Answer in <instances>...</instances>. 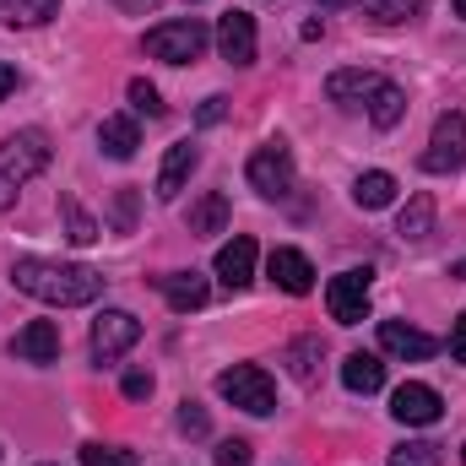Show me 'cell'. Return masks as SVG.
Listing matches in <instances>:
<instances>
[{
	"label": "cell",
	"instance_id": "6da1fadb",
	"mask_svg": "<svg viewBox=\"0 0 466 466\" xmlns=\"http://www.w3.org/2000/svg\"><path fill=\"white\" fill-rule=\"evenodd\" d=\"M11 282L38 299V304H55V309H82L104 293V277L93 266H71V260H44V255H22L11 266Z\"/></svg>",
	"mask_w": 466,
	"mask_h": 466
},
{
	"label": "cell",
	"instance_id": "7a4b0ae2",
	"mask_svg": "<svg viewBox=\"0 0 466 466\" xmlns=\"http://www.w3.org/2000/svg\"><path fill=\"white\" fill-rule=\"evenodd\" d=\"M49 157H55V147H49V130H38V125L0 141V212L16 207V196L49 168Z\"/></svg>",
	"mask_w": 466,
	"mask_h": 466
},
{
	"label": "cell",
	"instance_id": "3957f363",
	"mask_svg": "<svg viewBox=\"0 0 466 466\" xmlns=\"http://www.w3.org/2000/svg\"><path fill=\"white\" fill-rule=\"evenodd\" d=\"M207 44H212V33H207L201 16L157 22V27H147V38H141V49H147L152 60H163V66H190V60H201Z\"/></svg>",
	"mask_w": 466,
	"mask_h": 466
},
{
	"label": "cell",
	"instance_id": "277c9868",
	"mask_svg": "<svg viewBox=\"0 0 466 466\" xmlns=\"http://www.w3.org/2000/svg\"><path fill=\"white\" fill-rule=\"evenodd\" d=\"M218 396L233 401L238 412H249V418L277 412V385H271V374L260 363H233V369H223L218 374Z\"/></svg>",
	"mask_w": 466,
	"mask_h": 466
},
{
	"label": "cell",
	"instance_id": "5b68a950",
	"mask_svg": "<svg viewBox=\"0 0 466 466\" xmlns=\"http://www.w3.org/2000/svg\"><path fill=\"white\" fill-rule=\"evenodd\" d=\"M244 179H249L255 196L282 201V196L293 190V152H288V141H266V147H255L249 163H244Z\"/></svg>",
	"mask_w": 466,
	"mask_h": 466
},
{
	"label": "cell",
	"instance_id": "8992f818",
	"mask_svg": "<svg viewBox=\"0 0 466 466\" xmlns=\"http://www.w3.org/2000/svg\"><path fill=\"white\" fill-rule=\"evenodd\" d=\"M423 174H456L466 168V115H440L434 119V136H429V147H423Z\"/></svg>",
	"mask_w": 466,
	"mask_h": 466
},
{
	"label": "cell",
	"instance_id": "52a82bcc",
	"mask_svg": "<svg viewBox=\"0 0 466 466\" xmlns=\"http://www.w3.org/2000/svg\"><path fill=\"white\" fill-rule=\"evenodd\" d=\"M390 418H396V423H407V429H434V423L445 418V401H440V390H434V385L407 380V385H396V390H390Z\"/></svg>",
	"mask_w": 466,
	"mask_h": 466
},
{
	"label": "cell",
	"instance_id": "ba28073f",
	"mask_svg": "<svg viewBox=\"0 0 466 466\" xmlns=\"http://www.w3.org/2000/svg\"><path fill=\"white\" fill-rule=\"evenodd\" d=\"M136 342H141V320H136L130 309H104V315L93 320V358H98V363L125 358Z\"/></svg>",
	"mask_w": 466,
	"mask_h": 466
},
{
	"label": "cell",
	"instance_id": "9c48e42d",
	"mask_svg": "<svg viewBox=\"0 0 466 466\" xmlns=\"http://www.w3.org/2000/svg\"><path fill=\"white\" fill-rule=\"evenodd\" d=\"M326 309H331V320L337 326H358V320H369V271H342V277H331V288H326Z\"/></svg>",
	"mask_w": 466,
	"mask_h": 466
},
{
	"label": "cell",
	"instance_id": "30bf717a",
	"mask_svg": "<svg viewBox=\"0 0 466 466\" xmlns=\"http://www.w3.org/2000/svg\"><path fill=\"white\" fill-rule=\"evenodd\" d=\"M255 49H260V33H255V16L249 11H228L218 22V55L228 66H255Z\"/></svg>",
	"mask_w": 466,
	"mask_h": 466
},
{
	"label": "cell",
	"instance_id": "8fae6325",
	"mask_svg": "<svg viewBox=\"0 0 466 466\" xmlns=\"http://www.w3.org/2000/svg\"><path fill=\"white\" fill-rule=\"evenodd\" d=\"M380 352L407 358V363H423V358H434V352H440V342H434L429 331L407 326V320H380Z\"/></svg>",
	"mask_w": 466,
	"mask_h": 466
},
{
	"label": "cell",
	"instance_id": "7c38bea8",
	"mask_svg": "<svg viewBox=\"0 0 466 466\" xmlns=\"http://www.w3.org/2000/svg\"><path fill=\"white\" fill-rule=\"evenodd\" d=\"M266 271H271V282L282 288V293H293V299H304L309 288H315V266H309V255L304 249H271V260H266Z\"/></svg>",
	"mask_w": 466,
	"mask_h": 466
},
{
	"label": "cell",
	"instance_id": "4fadbf2b",
	"mask_svg": "<svg viewBox=\"0 0 466 466\" xmlns=\"http://www.w3.org/2000/svg\"><path fill=\"white\" fill-rule=\"evenodd\" d=\"M157 293L168 299V309H174V315H190V309H207L212 282H207L201 271H168V277H157Z\"/></svg>",
	"mask_w": 466,
	"mask_h": 466
},
{
	"label": "cell",
	"instance_id": "5bb4252c",
	"mask_svg": "<svg viewBox=\"0 0 466 466\" xmlns=\"http://www.w3.org/2000/svg\"><path fill=\"white\" fill-rule=\"evenodd\" d=\"M11 352L22 363H55L60 358V326L55 320H27L16 337H11Z\"/></svg>",
	"mask_w": 466,
	"mask_h": 466
},
{
	"label": "cell",
	"instance_id": "9a60e30c",
	"mask_svg": "<svg viewBox=\"0 0 466 466\" xmlns=\"http://www.w3.org/2000/svg\"><path fill=\"white\" fill-rule=\"evenodd\" d=\"M196 163H201V152H196L190 141H174V147L163 152V168H157V201H179V190H185V179L196 174Z\"/></svg>",
	"mask_w": 466,
	"mask_h": 466
},
{
	"label": "cell",
	"instance_id": "2e32d148",
	"mask_svg": "<svg viewBox=\"0 0 466 466\" xmlns=\"http://www.w3.org/2000/svg\"><path fill=\"white\" fill-rule=\"evenodd\" d=\"M255 238L249 233H238V238H228L223 249H218V277H223V288H244L249 277H255Z\"/></svg>",
	"mask_w": 466,
	"mask_h": 466
},
{
	"label": "cell",
	"instance_id": "e0dca14e",
	"mask_svg": "<svg viewBox=\"0 0 466 466\" xmlns=\"http://www.w3.org/2000/svg\"><path fill=\"white\" fill-rule=\"evenodd\" d=\"M380 82H385L380 71H331V76H326V98L342 104V109H352V104H369V93H374Z\"/></svg>",
	"mask_w": 466,
	"mask_h": 466
},
{
	"label": "cell",
	"instance_id": "ac0fdd59",
	"mask_svg": "<svg viewBox=\"0 0 466 466\" xmlns=\"http://www.w3.org/2000/svg\"><path fill=\"white\" fill-rule=\"evenodd\" d=\"M98 147H104L115 163H130V157H136V147H141L136 119H130V115H109L104 125H98Z\"/></svg>",
	"mask_w": 466,
	"mask_h": 466
},
{
	"label": "cell",
	"instance_id": "d6986e66",
	"mask_svg": "<svg viewBox=\"0 0 466 466\" xmlns=\"http://www.w3.org/2000/svg\"><path fill=\"white\" fill-rule=\"evenodd\" d=\"M342 385H348L352 396H374L385 385V363L374 352H348L342 358Z\"/></svg>",
	"mask_w": 466,
	"mask_h": 466
},
{
	"label": "cell",
	"instance_id": "ffe728a7",
	"mask_svg": "<svg viewBox=\"0 0 466 466\" xmlns=\"http://www.w3.org/2000/svg\"><path fill=\"white\" fill-rule=\"evenodd\" d=\"M352 201H358L363 212H385V207L396 201V174H385V168L358 174V179H352Z\"/></svg>",
	"mask_w": 466,
	"mask_h": 466
},
{
	"label": "cell",
	"instance_id": "44dd1931",
	"mask_svg": "<svg viewBox=\"0 0 466 466\" xmlns=\"http://www.w3.org/2000/svg\"><path fill=\"white\" fill-rule=\"evenodd\" d=\"M401 115H407V93H401L396 82H380V87L369 93V119H374L380 130H396Z\"/></svg>",
	"mask_w": 466,
	"mask_h": 466
},
{
	"label": "cell",
	"instance_id": "7402d4cb",
	"mask_svg": "<svg viewBox=\"0 0 466 466\" xmlns=\"http://www.w3.org/2000/svg\"><path fill=\"white\" fill-rule=\"evenodd\" d=\"M396 233H401V238H429V233H434V196H429V190H418V196L401 207Z\"/></svg>",
	"mask_w": 466,
	"mask_h": 466
},
{
	"label": "cell",
	"instance_id": "603a6c76",
	"mask_svg": "<svg viewBox=\"0 0 466 466\" xmlns=\"http://www.w3.org/2000/svg\"><path fill=\"white\" fill-rule=\"evenodd\" d=\"M223 228H228V196L223 190H207L190 207V233H223Z\"/></svg>",
	"mask_w": 466,
	"mask_h": 466
},
{
	"label": "cell",
	"instance_id": "cb8c5ba5",
	"mask_svg": "<svg viewBox=\"0 0 466 466\" xmlns=\"http://www.w3.org/2000/svg\"><path fill=\"white\" fill-rule=\"evenodd\" d=\"M60 11V0H0V22L5 27H38Z\"/></svg>",
	"mask_w": 466,
	"mask_h": 466
},
{
	"label": "cell",
	"instance_id": "d4e9b609",
	"mask_svg": "<svg viewBox=\"0 0 466 466\" xmlns=\"http://www.w3.org/2000/svg\"><path fill=\"white\" fill-rule=\"evenodd\" d=\"M320 358H326V348H320V337H299V342L288 348V363H293V380H299V385H315V374H320L315 363H320Z\"/></svg>",
	"mask_w": 466,
	"mask_h": 466
},
{
	"label": "cell",
	"instance_id": "484cf974",
	"mask_svg": "<svg viewBox=\"0 0 466 466\" xmlns=\"http://www.w3.org/2000/svg\"><path fill=\"white\" fill-rule=\"evenodd\" d=\"M60 218H66V238H71V244H93V238H98V223L82 212V201H76L71 190L60 196Z\"/></svg>",
	"mask_w": 466,
	"mask_h": 466
},
{
	"label": "cell",
	"instance_id": "4316f807",
	"mask_svg": "<svg viewBox=\"0 0 466 466\" xmlns=\"http://www.w3.org/2000/svg\"><path fill=\"white\" fill-rule=\"evenodd\" d=\"M363 11H369L374 22L396 27V22H412V16H423V11H429V0H363Z\"/></svg>",
	"mask_w": 466,
	"mask_h": 466
},
{
	"label": "cell",
	"instance_id": "83f0119b",
	"mask_svg": "<svg viewBox=\"0 0 466 466\" xmlns=\"http://www.w3.org/2000/svg\"><path fill=\"white\" fill-rule=\"evenodd\" d=\"M125 93H130V109H136V115H147V119H163V115H168L163 93H157V87H152L147 76H136V82H130Z\"/></svg>",
	"mask_w": 466,
	"mask_h": 466
},
{
	"label": "cell",
	"instance_id": "f1b7e54d",
	"mask_svg": "<svg viewBox=\"0 0 466 466\" xmlns=\"http://www.w3.org/2000/svg\"><path fill=\"white\" fill-rule=\"evenodd\" d=\"M390 466H440V445H429V440H407V445L390 451Z\"/></svg>",
	"mask_w": 466,
	"mask_h": 466
},
{
	"label": "cell",
	"instance_id": "f546056e",
	"mask_svg": "<svg viewBox=\"0 0 466 466\" xmlns=\"http://www.w3.org/2000/svg\"><path fill=\"white\" fill-rule=\"evenodd\" d=\"M179 434H190V440H207L212 434V418H207L201 401H179Z\"/></svg>",
	"mask_w": 466,
	"mask_h": 466
},
{
	"label": "cell",
	"instance_id": "4dcf8cb0",
	"mask_svg": "<svg viewBox=\"0 0 466 466\" xmlns=\"http://www.w3.org/2000/svg\"><path fill=\"white\" fill-rule=\"evenodd\" d=\"M82 466H136V456L130 451H119V445H82Z\"/></svg>",
	"mask_w": 466,
	"mask_h": 466
},
{
	"label": "cell",
	"instance_id": "1f68e13d",
	"mask_svg": "<svg viewBox=\"0 0 466 466\" xmlns=\"http://www.w3.org/2000/svg\"><path fill=\"white\" fill-rule=\"evenodd\" d=\"M249 461H255L249 440H223V445H218V466H249Z\"/></svg>",
	"mask_w": 466,
	"mask_h": 466
},
{
	"label": "cell",
	"instance_id": "d6a6232c",
	"mask_svg": "<svg viewBox=\"0 0 466 466\" xmlns=\"http://www.w3.org/2000/svg\"><path fill=\"white\" fill-rule=\"evenodd\" d=\"M119 390H125L130 401H147V396H152V374H147V369H130V374L119 380Z\"/></svg>",
	"mask_w": 466,
	"mask_h": 466
},
{
	"label": "cell",
	"instance_id": "836d02e7",
	"mask_svg": "<svg viewBox=\"0 0 466 466\" xmlns=\"http://www.w3.org/2000/svg\"><path fill=\"white\" fill-rule=\"evenodd\" d=\"M223 119H228V98H223V93H212V98L196 109V125H201V130H207V125H223Z\"/></svg>",
	"mask_w": 466,
	"mask_h": 466
},
{
	"label": "cell",
	"instance_id": "e575fe53",
	"mask_svg": "<svg viewBox=\"0 0 466 466\" xmlns=\"http://www.w3.org/2000/svg\"><path fill=\"white\" fill-rule=\"evenodd\" d=\"M115 228L119 233L136 228V190H119V196H115Z\"/></svg>",
	"mask_w": 466,
	"mask_h": 466
},
{
	"label": "cell",
	"instance_id": "d590c367",
	"mask_svg": "<svg viewBox=\"0 0 466 466\" xmlns=\"http://www.w3.org/2000/svg\"><path fill=\"white\" fill-rule=\"evenodd\" d=\"M451 363H466V315L451 320Z\"/></svg>",
	"mask_w": 466,
	"mask_h": 466
},
{
	"label": "cell",
	"instance_id": "8d00e7d4",
	"mask_svg": "<svg viewBox=\"0 0 466 466\" xmlns=\"http://www.w3.org/2000/svg\"><path fill=\"white\" fill-rule=\"evenodd\" d=\"M16 82H22V76H16V66H11V60H0V104L16 93Z\"/></svg>",
	"mask_w": 466,
	"mask_h": 466
},
{
	"label": "cell",
	"instance_id": "74e56055",
	"mask_svg": "<svg viewBox=\"0 0 466 466\" xmlns=\"http://www.w3.org/2000/svg\"><path fill=\"white\" fill-rule=\"evenodd\" d=\"M451 277H456V282H466V260H456V266H451Z\"/></svg>",
	"mask_w": 466,
	"mask_h": 466
},
{
	"label": "cell",
	"instance_id": "f35d334b",
	"mask_svg": "<svg viewBox=\"0 0 466 466\" xmlns=\"http://www.w3.org/2000/svg\"><path fill=\"white\" fill-rule=\"evenodd\" d=\"M451 5H456V16H466V0H451Z\"/></svg>",
	"mask_w": 466,
	"mask_h": 466
},
{
	"label": "cell",
	"instance_id": "ab89813d",
	"mask_svg": "<svg viewBox=\"0 0 466 466\" xmlns=\"http://www.w3.org/2000/svg\"><path fill=\"white\" fill-rule=\"evenodd\" d=\"M315 5H342V0H315Z\"/></svg>",
	"mask_w": 466,
	"mask_h": 466
},
{
	"label": "cell",
	"instance_id": "60d3db41",
	"mask_svg": "<svg viewBox=\"0 0 466 466\" xmlns=\"http://www.w3.org/2000/svg\"><path fill=\"white\" fill-rule=\"evenodd\" d=\"M461 461H466V451H461Z\"/></svg>",
	"mask_w": 466,
	"mask_h": 466
}]
</instances>
